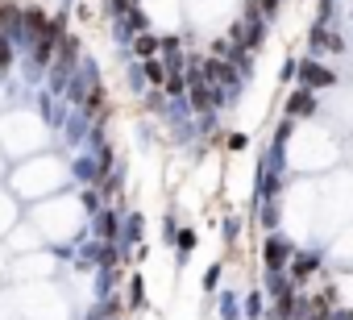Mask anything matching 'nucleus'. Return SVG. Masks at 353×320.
Here are the masks:
<instances>
[{
	"mask_svg": "<svg viewBox=\"0 0 353 320\" xmlns=\"http://www.w3.org/2000/svg\"><path fill=\"white\" fill-rule=\"evenodd\" d=\"M299 88H312V92H324V88H336V71L324 67L320 59H299Z\"/></svg>",
	"mask_w": 353,
	"mask_h": 320,
	"instance_id": "1",
	"label": "nucleus"
},
{
	"mask_svg": "<svg viewBox=\"0 0 353 320\" xmlns=\"http://www.w3.org/2000/svg\"><path fill=\"white\" fill-rule=\"evenodd\" d=\"M291 258H295V246H291L283 233H270L266 246H262V262H266V270H287Z\"/></svg>",
	"mask_w": 353,
	"mask_h": 320,
	"instance_id": "2",
	"label": "nucleus"
},
{
	"mask_svg": "<svg viewBox=\"0 0 353 320\" xmlns=\"http://www.w3.org/2000/svg\"><path fill=\"white\" fill-rule=\"evenodd\" d=\"M307 50H312V54H324V50H345V42H341L328 26L312 21V30H307Z\"/></svg>",
	"mask_w": 353,
	"mask_h": 320,
	"instance_id": "3",
	"label": "nucleus"
},
{
	"mask_svg": "<svg viewBox=\"0 0 353 320\" xmlns=\"http://www.w3.org/2000/svg\"><path fill=\"white\" fill-rule=\"evenodd\" d=\"M316 108H320V100H316V92H312V88H295V92L287 96V117H291V121L312 117Z\"/></svg>",
	"mask_w": 353,
	"mask_h": 320,
	"instance_id": "4",
	"label": "nucleus"
},
{
	"mask_svg": "<svg viewBox=\"0 0 353 320\" xmlns=\"http://www.w3.org/2000/svg\"><path fill=\"white\" fill-rule=\"evenodd\" d=\"M129 50H133V54H137V59H154V54H158V50H162V38H154V34H150V30H141V34H137V38H133V46H129Z\"/></svg>",
	"mask_w": 353,
	"mask_h": 320,
	"instance_id": "5",
	"label": "nucleus"
},
{
	"mask_svg": "<svg viewBox=\"0 0 353 320\" xmlns=\"http://www.w3.org/2000/svg\"><path fill=\"white\" fill-rule=\"evenodd\" d=\"M141 75H145V83H150V88H162V83H166V63H162V54L141 59Z\"/></svg>",
	"mask_w": 353,
	"mask_h": 320,
	"instance_id": "6",
	"label": "nucleus"
},
{
	"mask_svg": "<svg viewBox=\"0 0 353 320\" xmlns=\"http://www.w3.org/2000/svg\"><path fill=\"white\" fill-rule=\"evenodd\" d=\"M316 266H320V254H295V258H291V279L303 283V279H312Z\"/></svg>",
	"mask_w": 353,
	"mask_h": 320,
	"instance_id": "7",
	"label": "nucleus"
},
{
	"mask_svg": "<svg viewBox=\"0 0 353 320\" xmlns=\"http://www.w3.org/2000/svg\"><path fill=\"white\" fill-rule=\"evenodd\" d=\"M192 250H196V229H179L174 233V254H179V262H188Z\"/></svg>",
	"mask_w": 353,
	"mask_h": 320,
	"instance_id": "8",
	"label": "nucleus"
},
{
	"mask_svg": "<svg viewBox=\"0 0 353 320\" xmlns=\"http://www.w3.org/2000/svg\"><path fill=\"white\" fill-rule=\"evenodd\" d=\"M121 237H125V246H129V241H141V217H137V212H129V217L121 221Z\"/></svg>",
	"mask_w": 353,
	"mask_h": 320,
	"instance_id": "9",
	"label": "nucleus"
},
{
	"mask_svg": "<svg viewBox=\"0 0 353 320\" xmlns=\"http://www.w3.org/2000/svg\"><path fill=\"white\" fill-rule=\"evenodd\" d=\"M129 9H137V0H108V17H125Z\"/></svg>",
	"mask_w": 353,
	"mask_h": 320,
	"instance_id": "10",
	"label": "nucleus"
},
{
	"mask_svg": "<svg viewBox=\"0 0 353 320\" xmlns=\"http://www.w3.org/2000/svg\"><path fill=\"white\" fill-rule=\"evenodd\" d=\"M295 75H299V59H283V67H279V79H283V83H291Z\"/></svg>",
	"mask_w": 353,
	"mask_h": 320,
	"instance_id": "11",
	"label": "nucleus"
},
{
	"mask_svg": "<svg viewBox=\"0 0 353 320\" xmlns=\"http://www.w3.org/2000/svg\"><path fill=\"white\" fill-rule=\"evenodd\" d=\"M258 9H262V17H266V21H274V17L283 13V0H258Z\"/></svg>",
	"mask_w": 353,
	"mask_h": 320,
	"instance_id": "12",
	"label": "nucleus"
},
{
	"mask_svg": "<svg viewBox=\"0 0 353 320\" xmlns=\"http://www.w3.org/2000/svg\"><path fill=\"white\" fill-rule=\"evenodd\" d=\"M83 208H88V212H100V192H96V188L83 192Z\"/></svg>",
	"mask_w": 353,
	"mask_h": 320,
	"instance_id": "13",
	"label": "nucleus"
},
{
	"mask_svg": "<svg viewBox=\"0 0 353 320\" xmlns=\"http://www.w3.org/2000/svg\"><path fill=\"white\" fill-rule=\"evenodd\" d=\"M225 146H229V150H245V146H250V137H245V133H229V137H225Z\"/></svg>",
	"mask_w": 353,
	"mask_h": 320,
	"instance_id": "14",
	"label": "nucleus"
},
{
	"mask_svg": "<svg viewBox=\"0 0 353 320\" xmlns=\"http://www.w3.org/2000/svg\"><path fill=\"white\" fill-rule=\"evenodd\" d=\"M262 221H266V225L274 229V225H279V204H266V212H262Z\"/></svg>",
	"mask_w": 353,
	"mask_h": 320,
	"instance_id": "15",
	"label": "nucleus"
},
{
	"mask_svg": "<svg viewBox=\"0 0 353 320\" xmlns=\"http://www.w3.org/2000/svg\"><path fill=\"white\" fill-rule=\"evenodd\" d=\"M245 312H250V316H258V312H262V295H258V291L245 299Z\"/></svg>",
	"mask_w": 353,
	"mask_h": 320,
	"instance_id": "16",
	"label": "nucleus"
},
{
	"mask_svg": "<svg viewBox=\"0 0 353 320\" xmlns=\"http://www.w3.org/2000/svg\"><path fill=\"white\" fill-rule=\"evenodd\" d=\"M216 279H221V262H216V266H208V274H204V287H216Z\"/></svg>",
	"mask_w": 353,
	"mask_h": 320,
	"instance_id": "17",
	"label": "nucleus"
},
{
	"mask_svg": "<svg viewBox=\"0 0 353 320\" xmlns=\"http://www.w3.org/2000/svg\"><path fill=\"white\" fill-rule=\"evenodd\" d=\"M141 295H145V291H141V279H133V283H129V299L141 303Z\"/></svg>",
	"mask_w": 353,
	"mask_h": 320,
	"instance_id": "18",
	"label": "nucleus"
},
{
	"mask_svg": "<svg viewBox=\"0 0 353 320\" xmlns=\"http://www.w3.org/2000/svg\"><path fill=\"white\" fill-rule=\"evenodd\" d=\"M336 320H353V312H336Z\"/></svg>",
	"mask_w": 353,
	"mask_h": 320,
	"instance_id": "19",
	"label": "nucleus"
},
{
	"mask_svg": "<svg viewBox=\"0 0 353 320\" xmlns=\"http://www.w3.org/2000/svg\"><path fill=\"white\" fill-rule=\"evenodd\" d=\"M312 320H316V316H312Z\"/></svg>",
	"mask_w": 353,
	"mask_h": 320,
	"instance_id": "20",
	"label": "nucleus"
}]
</instances>
